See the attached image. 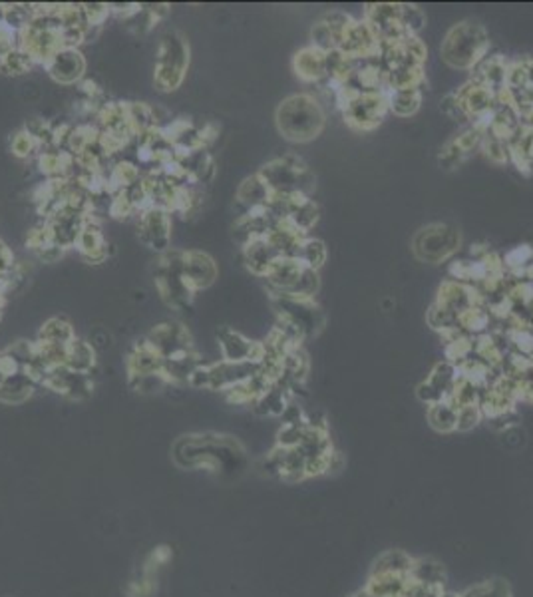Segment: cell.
<instances>
[{
  "mask_svg": "<svg viewBox=\"0 0 533 597\" xmlns=\"http://www.w3.org/2000/svg\"><path fill=\"white\" fill-rule=\"evenodd\" d=\"M325 116L320 112L319 104L309 96H295L289 98L287 102L279 108V126L289 139L295 142H307L319 136L323 129Z\"/></svg>",
  "mask_w": 533,
  "mask_h": 597,
  "instance_id": "obj_1",
  "label": "cell"
},
{
  "mask_svg": "<svg viewBox=\"0 0 533 597\" xmlns=\"http://www.w3.org/2000/svg\"><path fill=\"white\" fill-rule=\"evenodd\" d=\"M486 48L484 33L476 26H460L450 33L444 44V58L452 66L468 68L471 62H476L480 54Z\"/></svg>",
  "mask_w": 533,
  "mask_h": 597,
  "instance_id": "obj_2",
  "label": "cell"
},
{
  "mask_svg": "<svg viewBox=\"0 0 533 597\" xmlns=\"http://www.w3.org/2000/svg\"><path fill=\"white\" fill-rule=\"evenodd\" d=\"M460 245V233L448 225H430L420 229L414 239V251L420 259L430 263H440L456 251Z\"/></svg>",
  "mask_w": 533,
  "mask_h": 597,
  "instance_id": "obj_3",
  "label": "cell"
},
{
  "mask_svg": "<svg viewBox=\"0 0 533 597\" xmlns=\"http://www.w3.org/2000/svg\"><path fill=\"white\" fill-rule=\"evenodd\" d=\"M410 583L408 575H370L366 590L372 597H406Z\"/></svg>",
  "mask_w": 533,
  "mask_h": 597,
  "instance_id": "obj_4",
  "label": "cell"
},
{
  "mask_svg": "<svg viewBox=\"0 0 533 597\" xmlns=\"http://www.w3.org/2000/svg\"><path fill=\"white\" fill-rule=\"evenodd\" d=\"M410 580L428 587H444L446 573L440 562L432 560V557H418V560L412 564Z\"/></svg>",
  "mask_w": 533,
  "mask_h": 597,
  "instance_id": "obj_5",
  "label": "cell"
},
{
  "mask_svg": "<svg viewBox=\"0 0 533 597\" xmlns=\"http://www.w3.org/2000/svg\"><path fill=\"white\" fill-rule=\"evenodd\" d=\"M412 564H414V557H410L406 552L388 550L375 562V567H372L370 575H408L410 577Z\"/></svg>",
  "mask_w": 533,
  "mask_h": 597,
  "instance_id": "obj_6",
  "label": "cell"
},
{
  "mask_svg": "<svg viewBox=\"0 0 533 597\" xmlns=\"http://www.w3.org/2000/svg\"><path fill=\"white\" fill-rule=\"evenodd\" d=\"M428 421L438 432L458 431V408L452 406L448 401L430 404Z\"/></svg>",
  "mask_w": 533,
  "mask_h": 597,
  "instance_id": "obj_7",
  "label": "cell"
},
{
  "mask_svg": "<svg viewBox=\"0 0 533 597\" xmlns=\"http://www.w3.org/2000/svg\"><path fill=\"white\" fill-rule=\"evenodd\" d=\"M460 597H511V590L504 580H491L470 587Z\"/></svg>",
  "mask_w": 533,
  "mask_h": 597,
  "instance_id": "obj_8",
  "label": "cell"
},
{
  "mask_svg": "<svg viewBox=\"0 0 533 597\" xmlns=\"http://www.w3.org/2000/svg\"><path fill=\"white\" fill-rule=\"evenodd\" d=\"M481 418H484V412H481V408L478 404L458 408V431H470V428H474Z\"/></svg>",
  "mask_w": 533,
  "mask_h": 597,
  "instance_id": "obj_9",
  "label": "cell"
},
{
  "mask_svg": "<svg viewBox=\"0 0 533 597\" xmlns=\"http://www.w3.org/2000/svg\"><path fill=\"white\" fill-rule=\"evenodd\" d=\"M313 60H315V58H310V64L299 70V74H300V76H305L309 68L313 70ZM325 64H327V58H323V60H319V62H315V72H325Z\"/></svg>",
  "mask_w": 533,
  "mask_h": 597,
  "instance_id": "obj_10",
  "label": "cell"
},
{
  "mask_svg": "<svg viewBox=\"0 0 533 597\" xmlns=\"http://www.w3.org/2000/svg\"><path fill=\"white\" fill-rule=\"evenodd\" d=\"M353 597H372L370 593H368V590H366V587H365V590H360L358 593H355Z\"/></svg>",
  "mask_w": 533,
  "mask_h": 597,
  "instance_id": "obj_11",
  "label": "cell"
},
{
  "mask_svg": "<svg viewBox=\"0 0 533 597\" xmlns=\"http://www.w3.org/2000/svg\"><path fill=\"white\" fill-rule=\"evenodd\" d=\"M440 597H460V595H456V593H450V592H442V595Z\"/></svg>",
  "mask_w": 533,
  "mask_h": 597,
  "instance_id": "obj_12",
  "label": "cell"
}]
</instances>
